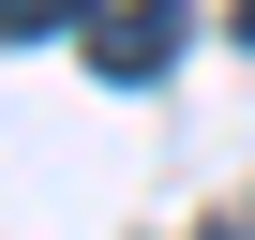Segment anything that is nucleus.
<instances>
[{"mask_svg": "<svg viewBox=\"0 0 255 240\" xmlns=\"http://www.w3.org/2000/svg\"><path fill=\"white\" fill-rule=\"evenodd\" d=\"M240 45H255V0H240Z\"/></svg>", "mask_w": 255, "mask_h": 240, "instance_id": "nucleus-3", "label": "nucleus"}, {"mask_svg": "<svg viewBox=\"0 0 255 240\" xmlns=\"http://www.w3.org/2000/svg\"><path fill=\"white\" fill-rule=\"evenodd\" d=\"M60 30H90V0H0V45H60Z\"/></svg>", "mask_w": 255, "mask_h": 240, "instance_id": "nucleus-2", "label": "nucleus"}, {"mask_svg": "<svg viewBox=\"0 0 255 240\" xmlns=\"http://www.w3.org/2000/svg\"><path fill=\"white\" fill-rule=\"evenodd\" d=\"M225 240H255V210H240V225H225Z\"/></svg>", "mask_w": 255, "mask_h": 240, "instance_id": "nucleus-4", "label": "nucleus"}, {"mask_svg": "<svg viewBox=\"0 0 255 240\" xmlns=\"http://www.w3.org/2000/svg\"><path fill=\"white\" fill-rule=\"evenodd\" d=\"M90 75H120V90H135V75H165L180 60V0H90Z\"/></svg>", "mask_w": 255, "mask_h": 240, "instance_id": "nucleus-1", "label": "nucleus"}]
</instances>
